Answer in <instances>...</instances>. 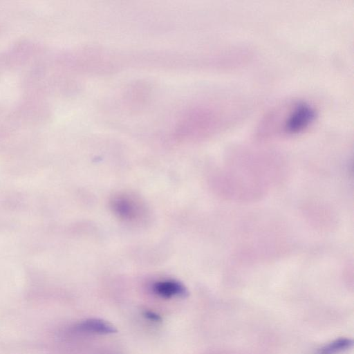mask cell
Segmentation results:
<instances>
[{
  "instance_id": "4",
  "label": "cell",
  "mask_w": 354,
  "mask_h": 354,
  "mask_svg": "<svg viewBox=\"0 0 354 354\" xmlns=\"http://www.w3.org/2000/svg\"><path fill=\"white\" fill-rule=\"evenodd\" d=\"M353 341L347 337H339L319 348L315 354H339L351 348Z\"/></svg>"
},
{
  "instance_id": "2",
  "label": "cell",
  "mask_w": 354,
  "mask_h": 354,
  "mask_svg": "<svg viewBox=\"0 0 354 354\" xmlns=\"http://www.w3.org/2000/svg\"><path fill=\"white\" fill-rule=\"evenodd\" d=\"M74 330L83 333L111 334L117 332L115 327L109 322L97 318L82 320L74 326Z\"/></svg>"
},
{
  "instance_id": "6",
  "label": "cell",
  "mask_w": 354,
  "mask_h": 354,
  "mask_svg": "<svg viewBox=\"0 0 354 354\" xmlns=\"http://www.w3.org/2000/svg\"><path fill=\"white\" fill-rule=\"evenodd\" d=\"M143 316L152 322H160L162 321L161 317L156 313L155 312L151 311V310H145L143 312Z\"/></svg>"
},
{
  "instance_id": "1",
  "label": "cell",
  "mask_w": 354,
  "mask_h": 354,
  "mask_svg": "<svg viewBox=\"0 0 354 354\" xmlns=\"http://www.w3.org/2000/svg\"><path fill=\"white\" fill-rule=\"evenodd\" d=\"M317 111L303 101L289 102L268 112L261 121L258 130L262 133L295 135L308 128L315 120Z\"/></svg>"
},
{
  "instance_id": "3",
  "label": "cell",
  "mask_w": 354,
  "mask_h": 354,
  "mask_svg": "<svg viewBox=\"0 0 354 354\" xmlns=\"http://www.w3.org/2000/svg\"><path fill=\"white\" fill-rule=\"evenodd\" d=\"M152 288L157 295L163 298H171L176 296L186 297L188 295V291L185 286L173 280L156 282Z\"/></svg>"
},
{
  "instance_id": "5",
  "label": "cell",
  "mask_w": 354,
  "mask_h": 354,
  "mask_svg": "<svg viewBox=\"0 0 354 354\" xmlns=\"http://www.w3.org/2000/svg\"><path fill=\"white\" fill-rule=\"evenodd\" d=\"M114 209L124 218H132L134 214V205L126 198H118L114 201Z\"/></svg>"
}]
</instances>
